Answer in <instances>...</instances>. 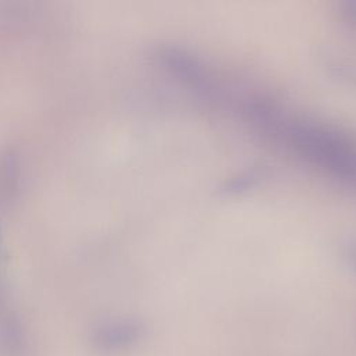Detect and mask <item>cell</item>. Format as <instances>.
<instances>
[{
	"label": "cell",
	"instance_id": "obj_2",
	"mask_svg": "<svg viewBox=\"0 0 356 356\" xmlns=\"http://www.w3.org/2000/svg\"><path fill=\"white\" fill-rule=\"evenodd\" d=\"M0 254H1V241H0Z\"/></svg>",
	"mask_w": 356,
	"mask_h": 356
},
{
	"label": "cell",
	"instance_id": "obj_1",
	"mask_svg": "<svg viewBox=\"0 0 356 356\" xmlns=\"http://www.w3.org/2000/svg\"><path fill=\"white\" fill-rule=\"evenodd\" d=\"M142 334V328L131 321H115L96 330L93 341L99 349H125L132 346Z\"/></svg>",
	"mask_w": 356,
	"mask_h": 356
}]
</instances>
